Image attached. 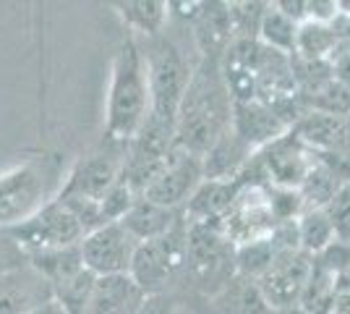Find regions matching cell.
<instances>
[{
  "mask_svg": "<svg viewBox=\"0 0 350 314\" xmlns=\"http://www.w3.org/2000/svg\"><path fill=\"white\" fill-rule=\"evenodd\" d=\"M235 97L219 60L199 58L175 116V147L204 157L233 129Z\"/></svg>",
  "mask_w": 350,
  "mask_h": 314,
  "instance_id": "6da1fadb",
  "label": "cell"
},
{
  "mask_svg": "<svg viewBox=\"0 0 350 314\" xmlns=\"http://www.w3.org/2000/svg\"><path fill=\"white\" fill-rule=\"evenodd\" d=\"M152 113L149 74L139 40L126 37L118 45L110 66L107 103H105V142L126 147L144 129Z\"/></svg>",
  "mask_w": 350,
  "mask_h": 314,
  "instance_id": "7a4b0ae2",
  "label": "cell"
},
{
  "mask_svg": "<svg viewBox=\"0 0 350 314\" xmlns=\"http://www.w3.org/2000/svg\"><path fill=\"white\" fill-rule=\"evenodd\" d=\"M146 60V74H149V94H152V113L149 118L167 123L175 129V116L180 100L186 94L193 68L199 60H189L186 47L175 40L167 29L160 37L139 42Z\"/></svg>",
  "mask_w": 350,
  "mask_h": 314,
  "instance_id": "3957f363",
  "label": "cell"
},
{
  "mask_svg": "<svg viewBox=\"0 0 350 314\" xmlns=\"http://www.w3.org/2000/svg\"><path fill=\"white\" fill-rule=\"evenodd\" d=\"M63 183L55 157H31L0 173V231L24 223L50 199Z\"/></svg>",
  "mask_w": 350,
  "mask_h": 314,
  "instance_id": "277c9868",
  "label": "cell"
},
{
  "mask_svg": "<svg viewBox=\"0 0 350 314\" xmlns=\"http://www.w3.org/2000/svg\"><path fill=\"white\" fill-rule=\"evenodd\" d=\"M186 275L209 296L235 278V246L215 223L186 220Z\"/></svg>",
  "mask_w": 350,
  "mask_h": 314,
  "instance_id": "5b68a950",
  "label": "cell"
},
{
  "mask_svg": "<svg viewBox=\"0 0 350 314\" xmlns=\"http://www.w3.org/2000/svg\"><path fill=\"white\" fill-rule=\"evenodd\" d=\"M3 233L27 259L37 254H47V252L79 246L87 236L84 225L79 223V218L60 202L58 196L50 199L42 209H37L24 223L14 225Z\"/></svg>",
  "mask_w": 350,
  "mask_h": 314,
  "instance_id": "8992f818",
  "label": "cell"
},
{
  "mask_svg": "<svg viewBox=\"0 0 350 314\" xmlns=\"http://www.w3.org/2000/svg\"><path fill=\"white\" fill-rule=\"evenodd\" d=\"M282 223L285 220L280 218L272 186L241 176V189L217 228L230 239L233 246H243L251 241L272 236Z\"/></svg>",
  "mask_w": 350,
  "mask_h": 314,
  "instance_id": "52a82bcc",
  "label": "cell"
},
{
  "mask_svg": "<svg viewBox=\"0 0 350 314\" xmlns=\"http://www.w3.org/2000/svg\"><path fill=\"white\" fill-rule=\"evenodd\" d=\"M180 272H186V218L165 236L142 241L129 275L146 296H157L170 291Z\"/></svg>",
  "mask_w": 350,
  "mask_h": 314,
  "instance_id": "ba28073f",
  "label": "cell"
},
{
  "mask_svg": "<svg viewBox=\"0 0 350 314\" xmlns=\"http://www.w3.org/2000/svg\"><path fill=\"white\" fill-rule=\"evenodd\" d=\"M123 165H126V147L107 142V147L89 152L73 163L71 170L63 176L58 199L100 205L105 194L123 179Z\"/></svg>",
  "mask_w": 350,
  "mask_h": 314,
  "instance_id": "9c48e42d",
  "label": "cell"
},
{
  "mask_svg": "<svg viewBox=\"0 0 350 314\" xmlns=\"http://www.w3.org/2000/svg\"><path fill=\"white\" fill-rule=\"evenodd\" d=\"M204 181V157L173 147L167 160L160 165V170L144 183L142 194L144 199L160 205V207L183 212L193 192Z\"/></svg>",
  "mask_w": 350,
  "mask_h": 314,
  "instance_id": "30bf717a",
  "label": "cell"
},
{
  "mask_svg": "<svg viewBox=\"0 0 350 314\" xmlns=\"http://www.w3.org/2000/svg\"><path fill=\"white\" fill-rule=\"evenodd\" d=\"M311 272H314V257L291 246V249H282L272 259L267 272L256 280V288L264 296V301L269 304V309L301 306Z\"/></svg>",
  "mask_w": 350,
  "mask_h": 314,
  "instance_id": "8fae6325",
  "label": "cell"
},
{
  "mask_svg": "<svg viewBox=\"0 0 350 314\" xmlns=\"http://www.w3.org/2000/svg\"><path fill=\"white\" fill-rule=\"evenodd\" d=\"M139 241L123 228V223H107L94 228L81 241V259L84 267L97 275H129Z\"/></svg>",
  "mask_w": 350,
  "mask_h": 314,
  "instance_id": "7c38bea8",
  "label": "cell"
},
{
  "mask_svg": "<svg viewBox=\"0 0 350 314\" xmlns=\"http://www.w3.org/2000/svg\"><path fill=\"white\" fill-rule=\"evenodd\" d=\"M55 299L53 285L27 262L0 272V314H29Z\"/></svg>",
  "mask_w": 350,
  "mask_h": 314,
  "instance_id": "4fadbf2b",
  "label": "cell"
},
{
  "mask_svg": "<svg viewBox=\"0 0 350 314\" xmlns=\"http://www.w3.org/2000/svg\"><path fill=\"white\" fill-rule=\"evenodd\" d=\"M293 129L291 120L282 118L278 107H269L264 103H235L233 110V131L241 136V142L248 150L256 152L272 144L275 139L288 134Z\"/></svg>",
  "mask_w": 350,
  "mask_h": 314,
  "instance_id": "5bb4252c",
  "label": "cell"
},
{
  "mask_svg": "<svg viewBox=\"0 0 350 314\" xmlns=\"http://www.w3.org/2000/svg\"><path fill=\"white\" fill-rule=\"evenodd\" d=\"M189 29L196 55L206 60H219L235 40L228 3H202L189 21Z\"/></svg>",
  "mask_w": 350,
  "mask_h": 314,
  "instance_id": "9a60e30c",
  "label": "cell"
},
{
  "mask_svg": "<svg viewBox=\"0 0 350 314\" xmlns=\"http://www.w3.org/2000/svg\"><path fill=\"white\" fill-rule=\"evenodd\" d=\"M146 293L131 275H105L94 280L87 314H139Z\"/></svg>",
  "mask_w": 350,
  "mask_h": 314,
  "instance_id": "2e32d148",
  "label": "cell"
},
{
  "mask_svg": "<svg viewBox=\"0 0 350 314\" xmlns=\"http://www.w3.org/2000/svg\"><path fill=\"white\" fill-rule=\"evenodd\" d=\"M118 18L129 29V37L146 42L160 37L170 24V3L167 0H129V3H116Z\"/></svg>",
  "mask_w": 350,
  "mask_h": 314,
  "instance_id": "e0dca14e",
  "label": "cell"
},
{
  "mask_svg": "<svg viewBox=\"0 0 350 314\" xmlns=\"http://www.w3.org/2000/svg\"><path fill=\"white\" fill-rule=\"evenodd\" d=\"M241 189V179L235 181H209L204 179L202 186L193 192L189 205L183 207V218L189 223H215L222 220V215L230 209L235 194Z\"/></svg>",
  "mask_w": 350,
  "mask_h": 314,
  "instance_id": "ac0fdd59",
  "label": "cell"
},
{
  "mask_svg": "<svg viewBox=\"0 0 350 314\" xmlns=\"http://www.w3.org/2000/svg\"><path fill=\"white\" fill-rule=\"evenodd\" d=\"M183 220V212L175 209L160 207L154 202H149L144 196H136V202L131 205V209L123 215V228L131 233L133 239L139 241H152L157 236H165L167 231H173L175 225Z\"/></svg>",
  "mask_w": 350,
  "mask_h": 314,
  "instance_id": "d6986e66",
  "label": "cell"
},
{
  "mask_svg": "<svg viewBox=\"0 0 350 314\" xmlns=\"http://www.w3.org/2000/svg\"><path fill=\"white\" fill-rule=\"evenodd\" d=\"M293 225H295L298 249L306 252L308 257H319L321 252H327V249L337 241L335 223H332L329 209L327 207L304 209V212L295 218V223Z\"/></svg>",
  "mask_w": 350,
  "mask_h": 314,
  "instance_id": "ffe728a7",
  "label": "cell"
},
{
  "mask_svg": "<svg viewBox=\"0 0 350 314\" xmlns=\"http://www.w3.org/2000/svg\"><path fill=\"white\" fill-rule=\"evenodd\" d=\"M298 21H293L291 16L280 8L278 3H267L262 27H259V42L275 53H282L293 58L295 45H298Z\"/></svg>",
  "mask_w": 350,
  "mask_h": 314,
  "instance_id": "44dd1931",
  "label": "cell"
},
{
  "mask_svg": "<svg viewBox=\"0 0 350 314\" xmlns=\"http://www.w3.org/2000/svg\"><path fill=\"white\" fill-rule=\"evenodd\" d=\"M215 299V309L217 314H269V304L264 301L259 293L256 283L243 280V278H233L230 283L219 291Z\"/></svg>",
  "mask_w": 350,
  "mask_h": 314,
  "instance_id": "7402d4cb",
  "label": "cell"
},
{
  "mask_svg": "<svg viewBox=\"0 0 350 314\" xmlns=\"http://www.w3.org/2000/svg\"><path fill=\"white\" fill-rule=\"evenodd\" d=\"M337 29L335 24H319V21H306L298 27V45L295 55H304L306 60H321L329 53H335Z\"/></svg>",
  "mask_w": 350,
  "mask_h": 314,
  "instance_id": "603a6c76",
  "label": "cell"
},
{
  "mask_svg": "<svg viewBox=\"0 0 350 314\" xmlns=\"http://www.w3.org/2000/svg\"><path fill=\"white\" fill-rule=\"evenodd\" d=\"M230 11V24H233L235 40H259V27H262L267 3H228Z\"/></svg>",
  "mask_w": 350,
  "mask_h": 314,
  "instance_id": "cb8c5ba5",
  "label": "cell"
},
{
  "mask_svg": "<svg viewBox=\"0 0 350 314\" xmlns=\"http://www.w3.org/2000/svg\"><path fill=\"white\" fill-rule=\"evenodd\" d=\"M329 218L335 223L337 241L350 244V181L337 192V196L329 202Z\"/></svg>",
  "mask_w": 350,
  "mask_h": 314,
  "instance_id": "d4e9b609",
  "label": "cell"
},
{
  "mask_svg": "<svg viewBox=\"0 0 350 314\" xmlns=\"http://www.w3.org/2000/svg\"><path fill=\"white\" fill-rule=\"evenodd\" d=\"M139 314H193L186 301H180L178 296L167 293H157V296H146V301L142 304Z\"/></svg>",
  "mask_w": 350,
  "mask_h": 314,
  "instance_id": "484cf974",
  "label": "cell"
},
{
  "mask_svg": "<svg viewBox=\"0 0 350 314\" xmlns=\"http://www.w3.org/2000/svg\"><path fill=\"white\" fill-rule=\"evenodd\" d=\"M335 314H350V272L337 275L335 293H332V309Z\"/></svg>",
  "mask_w": 350,
  "mask_h": 314,
  "instance_id": "4316f807",
  "label": "cell"
},
{
  "mask_svg": "<svg viewBox=\"0 0 350 314\" xmlns=\"http://www.w3.org/2000/svg\"><path fill=\"white\" fill-rule=\"evenodd\" d=\"M21 262H27V257L21 254L14 244L5 239V233L0 231V272L16 267V265H21Z\"/></svg>",
  "mask_w": 350,
  "mask_h": 314,
  "instance_id": "83f0119b",
  "label": "cell"
},
{
  "mask_svg": "<svg viewBox=\"0 0 350 314\" xmlns=\"http://www.w3.org/2000/svg\"><path fill=\"white\" fill-rule=\"evenodd\" d=\"M29 314H68V312L63 309V304H58V301L53 299V301H47V304H42V306H37V309Z\"/></svg>",
  "mask_w": 350,
  "mask_h": 314,
  "instance_id": "f1b7e54d",
  "label": "cell"
},
{
  "mask_svg": "<svg viewBox=\"0 0 350 314\" xmlns=\"http://www.w3.org/2000/svg\"><path fill=\"white\" fill-rule=\"evenodd\" d=\"M269 314H308L304 306H285V309H272Z\"/></svg>",
  "mask_w": 350,
  "mask_h": 314,
  "instance_id": "f546056e",
  "label": "cell"
},
{
  "mask_svg": "<svg viewBox=\"0 0 350 314\" xmlns=\"http://www.w3.org/2000/svg\"><path fill=\"white\" fill-rule=\"evenodd\" d=\"M327 314H335V312H327Z\"/></svg>",
  "mask_w": 350,
  "mask_h": 314,
  "instance_id": "4dcf8cb0",
  "label": "cell"
}]
</instances>
